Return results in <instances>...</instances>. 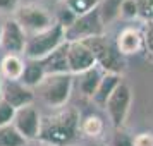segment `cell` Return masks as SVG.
Wrapping results in <instances>:
<instances>
[{
	"label": "cell",
	"mask_w": 153,
	"mask_h": 146,
	"mask_svg": "<svg viewBox=\"0 0 153 146\" xmlns=\"http://www.w3.org/2000/svg\"><path fill=\"white\" fill-rule=\"evenodd\" d=\"M79 132H81L79 112L74 107H62L42 117V129L38 141L53 146H72L79 138Z\"/></svg>",
	"instance_id": "obj_1"
},
{
	"label": "cell",
	"mask_w": 153,
	"mask_h": 146,
	"mask_svg": "<svg viewBox=\"0 0 153 146\" xmlns=\"http://www.w3.org/2000/svg\"><path fill=\"white\" fill-rule=\"evenodd\" d=\"M84 43L90 47L97 65L103 70L105 74H119V76H122V72L126 70V59L119 52L115 40L112 42L107 35H102V36L90 38Z\"/></svg>",
	"instance_id": "obj_2"
},
{
	"label": "cell",
	"mask_w": 153,
	"mask_h": 146,
	"mask_svg": "<svg viewBox=\"0 0 153 146\" xmlns=\"http://www.w3.org/2000/svg\"><path fill=\"white\" fill-rule=\"evenodd\" d=\"M64 43H65V29L59 22H55L52 28L28 36L24 57L26 60H43L59 47H62Z\"/></svg>",
	"instance_id": "obj_3"
},
{
	"label": "cell",
	"mask_w": 153,
	"mask_h": 146,
	"mask_svg": "<svg viewBox=\"0 0 153 146\" xmlns=\"http://www.w3.org/2000/svg\"><path fill=\"white\" fill-rule=\"evenodd\" d=\"M74 86V76L72 74H57V76H47L38 88L36 93L50 108H62L67 105Z\"/></svg>",
	"instance_id": "obj_4"
},
{
	"label": "cell",
	"mask_w": 153,
	"mask_h": 146,
	"mask_svg": "<svg viewBox=\"0 0 153 146\" xmlns=\"http://www.w3.org/2000/svg\"><path fill=\"white\" fill-rule=\"evenodd\" d=\"M12 17L21 24V28L28 36L42 33L57 22L55 17L43 5H38V4H21Z\"/></svg>",
	"instance_id": "obj_5"
},
{
	"label": "cell",
	"mask_w": 153,
	"mask_h": 146,
	"mask_svg": "<svg viewBox=\"0 0 153 146\" xmlns=\"http://www.w3.org/2000/svg\"><path fill=\"white\" fill-rule=\"evenodd\" d=\"M105 28L107 26L102 21L100 10L97 7L88 14L77 16L74 24L65 29V42H86L95 36H102L105 35Z\"/></svg>",
	"instance_id": "obj_6"
},
{
	"label": "cell",
	"mask_w": 153,
	"mask_h": 146,
	"mask_svg": "<svg viewBox=\"0 0 153 146\" xmlns=\"http://www.w3.org/2000/svg\"><path fill=\"white\" fill-rule=\"evenodd\" d=\"M131 103H132L131 86L122 81V83L119 84L117 90L114 91V95L108 98L107 105H105L108 120H110L112 127H114L115 131H119V129L124 127L126 119H127L129 110H131Z\"/></svg>",
	"instance_id": "obj_7"
},
{
	"label": "cell",
	"mask_w": 153,
	"mask_h": 146,
	"mask_svg": "<svg viewBox=\"0 0 153 146\" xmlns=\"http://www.w3.org/2000/svg\"><path fill=\"white\" fill-rule=\"evenodd\" d=\"M42 117L43 115L38 112L35 105H28L16 110L12 125L24 136L26 141H38L42 129Z\"/></svg>",
	"instance_id": "obj_8"
},
{
	"label": "cell",
	"mask_w": 153,
	"mask_h": 146,
	"mask_svg": "<svg viewBox=\"0 0 153 146\" xmlns=\"http://www.w3.org/2000/svg\"><path fill=\"white\" fill-rule=\"evenodd\" d=\"M67 60H69V72L74 77L97 65L93 52L84 42L67 43Z\"/></svg>",
	"instance_id": "obj_9"
},
{
	"label": "cell",
	"mask_w": 153,
	"mask_h": 146,
	"mask_svg": "<svg viewBox=\"0 0 153 146\" xmlns=\"http://www.w3.org/2000/svg\"><path fill=\"white\" fill-rule=\"evenodd\" d=\"M26 42H28V35L24 33L21 24L16 21L14 17L5 19L4 21V31H2V43H0V47L5 50L7 53L21 55V53H24Z\"/></svg>",
	"instance_id": "obj_10"
},
{
	"label": "cell",
	"mask_w": 153,
	"mask_h": 146,
	"mask_svg": "<svg viewBox=\"0 0 153 146\" xmlns=\"http://www.w3.org/2000/svg\"><path fill=\"white\" fill-rule=\"evenodd\" d=\"M36 93L35 90L28 88L21 81H4V90H2V100L7 102L10 107L19 110L22 107L35 103Z\"/></svg>",
	"instance_id": "obj_11"
},
{
	"label": "cell",
	"mask_w": 153,
	"mask_h": 146,
	"mask_svg": "<svg viewBox=\"0 0 153 146\" xmlns=\"http://www.w3.org/2000/svg\"><path fill=\"white\" fill-rule=\"evenodd\" d=\"M115 45L124 57L139 53L141 48H145L143 31H139L136 28H124L115 38Z\"/></svg>",
	"instance_id": "obj_12"
},
{
	"label": "cell",
	"mask_w": 153,
	"mask_h": 146,
	"mask_svg": "<svg viewBox=\"0 0 153 146\" xmlns=\"http://www.w3.org/2000/svg\"><path fill=\"white\" fill-rule=\"evenodd\" d=\"M43 67L47 76H57V74H71L69 60H67V42L62 47H59L55 52H52L47 59H43Z\"/></svg>",
	"instance_id": "obj_13"
},
{
	"label": "cell",
	"mask_w": 153,
	"mask_h": 146,
	"mask_svg": "<svg viewBox=\"0 0 153 146\" xmlns=\"http://www.w3.org/2000/svg\"><path fill=\"white\" fill-rule=\"evenodd\" d=\"M103 76H105V72L100 69L98 65H95V67L88 69L86 72H83V74L76 76V79H74V81H76V84H77V90H79V93H81L84 98H90V100H91Z\"/></svg>",
	"instance_id": "obj_14"
},
{
	"label": "cell",
	"mask_w": 153,
	"mask_h": 146,
	"mask_svg": "<svg viewBox=\"0 0 153 146\" xmlns=\"http://www.w3.org/2000/svg\"><path fill=\"white\" fill-rule=\"evenodd\" d=\"M120 83H122V76H119V74H105L102 77L100 84H98V88L95 91L93 98H91V102L97 107H100V108H105L108 98L114 95V91L119 88Z\"/></svg>",
	"instance_id": "obj_15"
},
{
	"label": "cell",
	"mask_w": 153,
	"mask_h": 146,
	"mask_svg": "<svg viewBox=\"0 0 153 146\" xmlns=\"http://www.w3.org/2000/svg\"><path fill=\"white\" fill-rule=\"evenodd\" d=\"M26 60L21 55L7 53L0 62V74L5 81H21Z\"/></svg>",
	"instance_id": "obj_16"
},
{
	"label": "cell",
	"mask_w": 153,
	"mask_h": 146,
	"mask_svg": "<svg viewBox=\"0 0 153 146\" xmlns=\"http://www.w3.org/2000/svg\"><path fill=\"white\" fill-rule=\"evenodd\" d=\"M45 77H47V72H45L42 60H26L24 72H22V77H21L22 84H26L31 90H36L45 81Z\"/></svg>",
	"instance_id": "obj_17"
},
{
	"label": "cell",
	"mask_w": 153,
	"mask_h": 146,
	"mask_svg": "<svg viewBox=\"0 0 153 146\" xmlns=\"http://www.w3.org/2000/svg\"><path fill=\"white\" fill-rule=\"evenodd\" d=\"M122 4H124V0H102L100 2L98 10H100V16H102V21H103L105 26L112 24L114 21H117L120 17Z\"/></svg>",
	"instance_id": "obj_18"
},
{
	"label": "cell",
	"mask_w": 153,
	"mask_h": 146,
	"mask_svg": "<svg viewBox=\"0 0 153 146\" xmlns=\"http://www.w3.org/2000/svg\"><path fill=\"white\" fill-rule=\"evenodd\" d=\"M0 146H28V141L10 124L0 127Z\"/></svg>",
	"instance_id": "obj_19"
},
{
	"label": "cell",
	"mask_w": 153,
	"mask_h": 146,
	"mask_svg": "<svg viewBox=\"0 0 153 146\" xmlns=\"http://www.w3.org/2000/svg\"><path fill=\"white\" fill-rule=\"evenodd\" d=\"M103 127H105L103 120L98 117V115H88L86 119L81 120V132L91 139L100 138L102 132H103Z\"/></svg>",
	"instance_id": "obj_20"
},
{
	"label": "cell",
	"mask_w": 153,
	"mask_h": 146,
	"mask_svg": "<svg viewBox=\"0 0 153 146\" xmlns=\"http://www.w3.org/2000/svg\"><path fill=\"white\" fill-rule=\"evenodd\" d=\"M64 2H65V7H69L76 16H83L97 9L102 0H64Z\"/></svg>",
	"instance_id": "obj_21"
},
{
	"label": "cell",
	"mask_w": 153,
	"mask_h": 146,
	"mask_svg": "<svg viewBox=\"0 0 153 146\" xmlns=\"http://www.w3.org/2000/svg\"><path fill=\"white\" fill-rule=\"evenodd\" d=\"M14 115H16V108L10 107L7 102L0 100V127L10 125L14 122Z\"/></svg>",
	"instance_id": "obj_22"
},
{
	"label": "cell",
	"mask_w": 153,
	"mask_h": 146,
	"mask_svg": "<svg viewBox=\"0 0 153 146\" xmlns=\"http://www.w3.org/2000/svg\"><path fill=\"white\" fill-rule=\"evenodd\" d=\"M108 146H134V136L126 132L124 129H119V131L114 132Z\"/></svg>",
	"instance_id": "obj_23"
},
{
	"label": "cell",
	"mask_w": 153,
	"mask_h": 146,
	"mask_svg": "<svg viewBox=\"0 0 153 146\" xmlns=\"http://www.w3.org/2000/svg\"><path fill=\"white\" fill-rule=\"evenodd\" d=\"M76 17H77V16L74 14V12H72L69 7H65V5H64V7L59 10V14H57L55 21L59 22V24H60L64 29H67L69 26H72V24H74Z\"/></svg>",
	"instance_id": "obj_24"
},
{
	"label": "cell",
	"mask_w": 153,
	"mask_h": 146,
	"mask_svg": "<svg viewBox=\"0 0 153 146\" xmlns=\"http://www.w3.org/2000/svg\"><path fill=\"white\" fill-rule=\"evenodd\" d=\"M120 17L124 19H136L139 17V7L136 0H124L122 7H120Z\"/></svg>",
	"instance_id": "obj_25"
},
{
	"label": "cell",
	"mask_w": 153,
	"mask_h": 146,
	"mask_svg": "<svg viewBox=\"0 0 153 146\" xmlns=\"http://www.w3.org/2000/svg\"><path fill=\"white\" fill-rule=\"evenodd\" d=\"M143 38H145V50L153 60V21L146 22L145 29H143Z\"/></svg>",
	"instance_id": "obj_26"
},
{
	"label": "cell",
	"mask_w": 153,
	"mask_h": 146,
	"mask_svg": "<svg viewBox=\"0 0 153 146\" xmlns=\"http://www.w3.org/2000/svg\"><path fill=\"white\" fill-rule=\"evenodd\" d=\"M139 7V17H143L146 22L153 21V0H136Z\"/></svg>",
	"instance_id": "obj_27"
},
{
	"label": "cell",
	"mask_w": 153,
	"mask_h": 146,
	"mask_svg": "<svg viewBox=\"0 0 153 146\" xmlns=\"http://www.w3.org/2000/svg\"><path fill=\"white\" fill-rule=\"evenodd\" d=\"M21 0H0V14H12L19 9Z\"/></svg>",
	"instance_id": "obj_28"
},
{
	"label": "cell",
	"mask_w": 153,
	"mask_h": 146,
	"mask_svg": "<svg viewBox=\"0 0 153 146\" xmlns=\"http://www.w3.org/2000/svg\"><path fill=\"white\" fill-rule=\"evenodd\" d=\"M134 146H153V132H139L134 136Z\"/></svg>",
	"instance_id": "obj_29"
},
{
	"label": "cell",
	"mask_w": 153,
	"mask_h": 146,
	"mask_svg": "<svg viewBox=\"0 0 153 146\" xmlns=\"http://www.w3.org/2000/svg\"><path fill=\"white\" fill-rule=\"evenodd\" d=\"M84 146H108L107 143H103V141H91V143H88V145Z\"/></svg>",
	"instance_id": "obj_30"
},
{
	"label": "cell",
	"mask_w": 153,
	"mask_h": 146,
	"mask_svg": "<svg viewBox=\"0 0 153 146\" xmlns=\"http://www.w3.org/2000/svg\"><path fill=\"white\" fill-rule=\"evenodd\" d=\"M2 90H4V77L0 74V100H2Z\"/></svg>",
	"instance_id": "obj_31"
},
{
	"label": "cell",
	"mask_w": 153,
	"mask_h": 146,
	"mask_svg": "<svg viewBox=\"0 0 153 146\" xmlns=\"http://www.w3.org/2000/svg\"><path fill=\"white\" fill-rule=\"evenodd\" d=\"M35 146H53V145H48V143H43V141H38Z\"/></svg>",
	"instance_id": "obj_32"
},
{
	"label": "cell",
	"mask_w": 153,
	"mask_h": 146,
	"mask_svg": "<svg viewBox=\"0 0 153 146\" xmlns=\"http://www.w3.org/2000/svg\"><path fill=\"white\" fill-rule=\"evenodd\" d=\"M2 31H4V22L0 21V43H2Z\"/></svg>",
	"instance_id": "obj_33"
}]
</instances>
